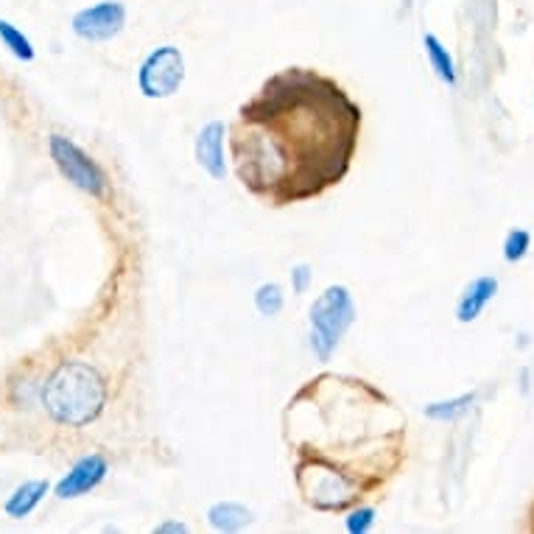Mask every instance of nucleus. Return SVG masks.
I'll return each mask as SVG.
<instances>
[{"label": "nucleus", "mask_w": 534, "mask_h": 534, "mask_svg": "<svg viewBox=\"0 0 534 534\" xmlns=\"http://www.w3.org/2000/svg\"><path fill=\"white\" fill-rule=\"evenodd\" d=\"M154 532L157 534H165V532H188V526H185V523H160V526H157V529H154Z\"/></svg>", "instance_id": "19"}, {"label": "nucleus", "mask_w": 534, "mask_h": 534, "mask_svg": "<svg viewBox=\"0 0 534 534\" xmlns=\"http://www.w3.org/2000/svg\"><path fill=\"white\" fill-rule=\"evenodd\" d=\"M40 400L54 423L79 428V425L93 423L104 411L107 384L96 367L84 361H65L42 384Z\"/></svg>", "instance_id": "2"}, {"label": "nucleus", "mask_w": 534, "mask_h": 534, "mask_svg": "<svg viewBox=\"0 0 534 534\" xmlns=\"http://www.w3.org/2000/svg\"><path fill=\"white\" fill-rule=\"evenodd\" d=\"M107 473H110L107 459H104L101 453H90V456L79 459V462L59 479V484H56V498L68 501V498H79V495L90 493V490H96L98 484L107 479Z\"/></svg>", "instance_id": "7"}, {"label": "nucleus", "mask_w": 534, "mask_h": 534, "mask_svg": "<svg viewBox=\"0 0 534 534\" xmlns=\"http://www.w3.org/2000/svg\"><path fill=\"white\" fill-rule=\"evenodd\" d=\"M529 244H532V235L526 233V230H512L507 235V241H504V258L509 263L521 261L523 255L529 252Z\"/></svg>", "instance_id": "16"}, {"label": "nucleus", "mask_w": 534, "mask_h": 534, "mask_svg": "<svg viewBox=\"0 0 534 534\" xmlns=\"http://www.w3.org/2000/svg\"><path fill=\"white\" fill-rule=\"evenodd\" d=\"M126 26V9L118 0H101L73 17V34L87 42H107Z\"/></svg>", "instance_id": "6"}, {"label": "nucleus", "mask_w": 534, "mask_h": 534, "mask_svg": "<svg viewBox=\"0 0 534 534\" xmlns=\"http://www.w3.org/2000/svg\"><path fill=\"white\" fill-rule=\"evenodd\" d=\"M495 291H498V280H495V277H476V280L465 288L462 300L456 305V319L465 322V325L467 322H473V319H479L484 305L495 297Z\"/></svg>", "instance_id": "9"}, {"label": "nucleus", "mask_w": 534, "mask_h": 534, "mask_svg": "<svg viewBox=\"0 0 534 534\" xmlns=\"http://www.w3.org/2000/svg\"><path fill=\"white\" fill-rule=\"evenodd\" d=\"M48 149H51V160H54L56 168H59V174L68 179L70 185H76L79 191L90 193V196H96V199H104V196H107V191H110L107 174H104L101 165H98L87 151L79 149L70 137L51 135Z\"/></svg>", "instance_id": "4"}, {"label": "nucleus", "mask_w": 534, "mask_h": 534, "mask_svg": "<svg viewBox=\"0 0 534 534\" xmlns=\"http://www.w3.org/2000/svg\"><path fill=\"white\" fill-rule=\"evenodd\" d=\"M255 308L261 311L263 316H277L283 311V288L277 283H263L258 291H255Z\"/></svg>", "instance_id": "15"}, {"label": "nucleus", "mask_w": 534, "mask_h": 534, "mask_svg": "<svg viewBox=\"0 0 534 534\" xmlns=\"http://www.w3.org/2000/svg\"><path fill=\"white\" fill-rule=\"evenodd\" d=\"M473 403H476V392L462 395V398L445 400V403H431V406H425V417H431V420H456V417H462Z\"/></svg>", "instance_id": "14"}, {"label": "nucleus", "mask_w": 534, "mask_h": 534, "mask_svg": "<svg viewBox=\"0 0 534 534\" xmlns=\"http://www.w3.org/2000/svg\"><path fill=\"white\" fill-rule=\"evenodd\" d=\"M375 523V509L372 507H361L356 512H350L347 518V532L350 534H364Z\"/></svg>", "instance_id": "17"}, {"label": "nucleus", "mask_w": 534, "mask_h": 534, "mask_svg": "<svg viewBox=\"0 0 534 534\" xmlns=\"http://www.w3.org/2000/svg\"><path fill=\"white\" fill-rule=\"evenodd\" d=\"M48 495V481H26V484H20L12 495H9V501H6V515L14 518V521H23L28 518L37 504H40L42 498Z\"/></svg>", "instance_id": "10"}, {"label": "nucleus", "mask_w": 534, "mask_h": 534, "mask_svg": "<svg viewBox=\"0 0 534 534\" xmlns=\"http://www.w3.org/2000/svg\"><path fill=\"white\" fill-rule=\"evenodd\" d=\"M0 42H3L20 62H31V59H34V45H31V40H28L20 28L12 26L9 20H0Z\"/></svg>", "instance_id": "13"}, {"label": "nucleus", "mask_w": 534, "mask_h": 534, "mask_svg": "<svg viewBox=\"0 0 534 534\" xmlns=\"http://www.w3.org/2000/svg\"><path fill=\"white\" fill-rule=\"evenodd\" d=\"M358 132L361 110L333 79L316 70H283L238 110L235 174L269 205L305 202L342 182Z\"/></svg>", "instance_id": "1"}, {"label": "nucleus", "mask_w": 534, "mask_h": 534, "mask_svg": "<svg viewBox=\"0 0 534 534\" xmlns=\"http://www.w3.org/2000/svg\"><path fill=\"white\" fill-rule=\"evenodd\" d=\"M182 82H185V59L174 45H163V48L151 51L137 73L140 93L146 98L174 96Z\"/></svg>", "instance_id": "5"}, {"label": "nucleus", "mask_w": 534, "mask_h": 534, "mask_svg": "<svg viewBox=\"0 0 534 534\" xmlns=\"http://www.w3.org/2000/svg\"><path fill=\"white\" fill-rule=\"evenodd\" d=\"M207 521L216 532H241L247 529L252 515H249L247 507L241 504H233V501H221V504H213L210 512H207Z\"/></svg>", "instance_id": "11"}, {"label": "nucleus", "mask_w": 534, "mask_h": 534, "mask_svg": "<svg viewBox=\"0 0 534 534\" xmlns=\"http://www.w3.org/2000/svg\"><path fill=\"white\" fill-rule=\"evenodd\" d=\"M224 132H227V126L221 124V121H210V124L202 126V132L196 135V163L202 165L213 179L227 177Z\"/></svg>", "instance_id": "8"}, {"label": "nucleus", "mask_w": 534, "mask_h": 534, "mask_svg": "<svg viewBox=\"0 0 534 534\" xmlns=\"http://www.w3.org/2000/svg\"><path fill=\"white\" fill-rule=\"evenodd\" d=\"M356 322V302L344 286H328L311 305V347L319 361H330L344 333Z\"/></svg>", "instance_id": "3"}, {"label": "nucleus", "mask_w": 534, "mask_h": 534, "mask_svg": "<svg viewBox=\"0 0 534 534\" xmlns=\"http://www.w3.org/2000/svg\"><path fill=\"white\" fill-rule=\"evenodd\" d=\"M311 283V269L300 263V266H294L291 269V288H294V294H305V288Z\"/></svg>", "instance_id": "18"}, {"label": "nucleus", "mask_w": 534, "mask_h": 534, "mask_svg": "<svg viewBox=\"0 0 534 534\" xmlns=\"http://www.w3.org/2000/svg\"><path fill=\"white\" fill-rule=\"evenodd\" d=\"M425 54H428V59H431V68L437 70V76L442 79V82L453 84L456 82V68H453V59L451 54H448V48L439 42V37H434V34H425Z\"/></svg>", "instance_id": "12"}]
</instances>
